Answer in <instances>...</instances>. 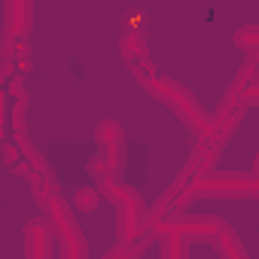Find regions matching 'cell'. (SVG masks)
I'll return each mask as SVG.
<instances>
[{
    "label": "cell",
    "mask_w": 259,
    "mask_h": 259,
    "mask_svg": "<svg viewBox=\"0 0 259 259\" xmlns=\"http://www.w3.org/2000/svg\"><path fill=\"white\" fill-rule=\"evenodd\" d=\"M135 70V76L159 98V101H165L168 107H174L189 125H192V132L195 135H210V122H207V116H204V110L195 104V98L183 89V85H177V82H171V79H165V76H159V73H153L147 64H138V67H132Z\"/></svg>",
    "instance_id": "cell-1"
},
{
    "label": "cell",
    "mask_w": 259,
    "mask_h": 259,
    "mask_svg": "<svg viewBox=\"0 0 259 259\" xmlns=\"http://www.w3.org/2000/svg\"><path fill=\"white\" fill-rule=\"evenodd\" d=\"M195 192H210V195H253L256 192V177H207L201 183H195Z\"/></svg>",
    "instance_id": "cell-2"
},
{
    "label": "cell",
    "mask_w": 259,
    "mask_h": 259,
    "mask_svg": "<svg viewBox=\"0 0 259 259\" xmlns=\"http://www.w3.org/2000/svg\"><path fill=\"white\" fill-rule=\"evenodd\" d=\"M31 4H7V40H22L31 31Z\"/></svg>",
    "instance_id": "cell-3"
},
{
    "label": "cell",
    "mask_w": 259,
    "mask_h": 259,
    "mask_svg": "<svg viewBox=\"0 0 259 259\" xmlns=\"http://www.w3.org/2000/svg\"><path fill=\"white\" fill-rule=\"evenodd\" d=\"M98 141L104 144V153H107V168H116L119 165V156H122V132L116 122H104L98 128Z\"/></svg>",
    "instance_id": "cell-4"
},
{
    "label": "cell",
    "mask_w": 259,
    "mask_h": 259,
    "mask_svg": "<svg viewBox=\"0 0 259 259\" xmlns=\"http://www.w3.org/2000/svg\"><path fill=\"white\" fill-rule=\"evenodd\" d=\"M28 259H49V229L43 223L28 226Z\"/></svg>",
    "instance_id": "cell-5"
},
{
    "label": "cell",
    "mask_w": 259,
    "mask_h": 259,
    "mask_svg": "<svg viewBox=\"0 0 259 259\" xmlns=\"http://www.w3.org/2000/svg\"><path fill=\"white\" fill-rule=\"evenodd\" d=\"M256 34H259V31H256V25H250V28H244L241 34H235V40H238V43H244V49L250 52V61H253V64H256V58H253V49H256Z\"/></svg>",
    "instance_id": "cell-6"
}]
</instances>
